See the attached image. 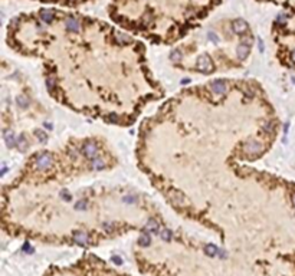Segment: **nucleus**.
<instances>
[{
    "mask_svg": "<svg viewBox=\"0 0 295 276\" xmlns=\"http://www.w3.org/2000/svg\"><path fill=\"white\" fill-rule=\"evenodd\" d=\"M65 25H66V29L71 30V32H76V30H79V22L74 17H68L66 20H65Z\"/></svg>",
    "mask_w": 295,
    "mask_h": 276,
    "instance_id": "nucleus-1",
    "label": "nucleus"
},
{
    "mask_svg": "<svg viewBox=\"0 0 295 276\" xmlns=\"http://www.w3.org/2000/svg\"><path fill=\"white\" fill-rule=\"evenodd\" d=\"M232 26H233V30H235L236 33H242V32H245L248 29L246 23L243 22V20H235Z\"/></svg>",
    "mask_w": 295,
    "mask_h": 276,
    "instance_id": "nucleus-2",
    "label": "nucleus"
},
{
    "mask_svg": "<svg viewBox=\"0 0 295 276\" xmlns=\"http://www.w3.org/2000/svg\"><path fill=\"white\" fill-rule=\"evenodd\" d=\"M197 65H199V68H200V69H212L210 59H209V58H206V56H202V58L199 59Z\"/></svg>",
    "mask_w": 295,
    "mask_h": 276,
    "instance_id": "nucleus-3",
    "label": "nucleus"
},
{
    "mask_svg": "<svg viewBox=\"0 0 295 276\" xmlns=\"http://www.w3.org/2000/svg\"><path fill=\"white\" fill-rule=\"evenodd\" d=\"M248 53H249V46L248 45H240L239 48H238V55H239V58H245Z\"/></svg>",
    "mask_w": 295,
    "mask_h": 276,
    "instance_id": "nucleus-4",
    "label": "nucleus"
},
{
    "mask_svg": "<svg viewBox=\"0 0 295 276\" xmlns=\"http://www.w3.org/2000/svg\"><path fill=\"white\" fill-rule=\"evenodd\" d=\"M41 16H42V19H43L46 23H49V22H51V20L53 19V13H52L51 10H43V12L41 13Z\"/></svg>",
    "mask_w": 295,
    "mask_h": 276,
    "instance_id": "nucleus-5",
    "label": "nucleus"
},
{
    "mask_svg": "<svg viewBox=\"0 0 295 276\" xmlns=\"http://www.w3.org/2000/svg\"><path fill=\"white\" fill-rule=\"evenodd\" d=\"M180 56H181V55H180L179 50H173V52H172V59L179 60V59H180Z\"/></svg>",
    "mask_w": 295,
    "mask_h": 276,
    "instance_id": "nucleus-6",
    "label": "nucleus"
},
{
    "mask_svg": "<svg viewBox=\"0 0 295 276\" xmlns=\"http://www.w3.org/2000/svg\"><path fill=\"white\" fill-rule=\"evenodd\" d=\"M294 202H295V197H294Z\"/></svg>",
    "mask_w": 295,
    "mask_h": 276,
    "instance_id": "nucleus-7",
    "label": "nucleus"
}]
</instances>
